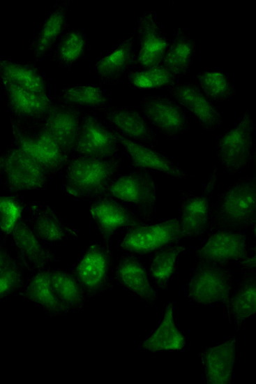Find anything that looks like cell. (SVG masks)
Masks as SVG:
<instances>
[{"mask_svg": "<svg viewBox=\"0 0 256 384\" xmlns=\"http://www.w3.org/2000/svg\"><path fill=\"white\" fill-rule=\"evenodd\" d=\"M236 343V338L232 337L199 353L204 383L209 384L230 383L234 374Z\"/></svg>", "mask_w": 256, "mask_h": 384, "instance_id": "cell-22", "label": "cell"}, {"mask_svg": "<svg viewBox=\"0 0 256 384\" xmlns=\"http://www.w3.org/2000/svg\"><path fill=\"white\" fill-rule=\"evenodd\" d=\"M11 258L12 256L8 251L6 241L3 240L0 243V271L6 266Z\"/></svg>", "mask_w": 256, "mask_h": 384, "instance_id": "cell-40", "label": "cell"}, {"mask_svg": "<svg viewBox=\"0 0 256 384\" xmlns=\"http://www.w3.org/2000/svg\"><path fill=\"white\" fill-rule=\"evenodd\" d=\"M113 275L115 281L124 289L150 306L154 304L156 291L144 265L135 255L122 256L114 267Z\"/></svg>", "mask_w": 256, "mask_h": 384, "instance_id": "cell-25", "label": "cell"}, {"mask_svg": "<svg viewBox=\"0 0 256 384\" xmlns=\"http://www.w3.org/2000/svg\"><path fill=\"white\" fill-rule=\"evenodd\" d=\"M218 179L217 165L208 177L202 194L182 193L179 221L186 235L190 238H200L208 234L211 210V195Z\"/></svg>", "mask_w": 256, "mask_h": 384, "instance_id": "cell-10", "label": "cell"}, {"mask_svg": "<svg viewBox=\"0 0 256 384\" xmlns=\"http://www.w3.org/2000/svg\"><path fill=\"white\" fill-rule=\"evenodd\" d=\"M24 268L13 257L0 271V300L17 293L24 285Z\"/></svg>", "mask_w": 256, "mask_h": 384, "instance_id": "cell-39", "label": "cell"}, {"mask_svg": "<svg viewBox=\"0 0 256 384\" xmlns=\"http://www.w3.org/2000/svg\"><path fill=\"white\" fill-rule=\"evenodd\" d=\"M255 273L244 272L243 277L225 307V316L239 330L244 323L255 315Z\"/></svg>", "mask_w": 256, "mask_h": 384, "instance_id": "cell-29", "label": "cell"}, {"mask_svg": "<svg viewBox=\"0 0 256 384\" xmlns=\"http://www.w3.org/2000/svg\"><path fill=\"white\" fill-rule=\"evenodd\" d=\"M2 160H3V156L2 154H0V176L2 170Z\"/></svg>", "mask_w": 256, "mask_h": 384, "instance_id": "cell-42", "label": "cell"}, {"mask_svg": "<svg viewBox=\"0 0 256 384\" xmlns=\"http://www.w3.org/2000/svg\"><path fill=\"white\" fill-rule=\"evenodd\" d=\"M254 132V121L249 110H246L239 121L219 138L217 156L222 167L230 174L238 173L252 163Z\"/></svg>", "mask_w": 256, "mask_h": 384, "instance_id": "cell-5", "label": "cell"}, {"mask_svg": "<svg viewBox=\"0 0 256 384\" xmlns=\"http://www.w3.org/2000/svg\"><path fill=\"white\" fill-rule=\"evenodd\" d=\"M112 254L109 244L95 242L82 254L72 272L86 298L112 288Z\"/></svg>", "mask_w": 256, "mask_h": 384, "instance_id": "cell-7", "label": "cell"}, {"mask_svg": "<svg viewBox=\"0 0 256 384\" xmlns=\"http://www.w3.org/2000/svg\"><path fill=\"white\" fill-rule=\"evenodd\" d=\"M113 131L119 143L123 147L133 165L137 170L158 172L176 179L187 177L181 168L163 154L157 152L154 148L134 142L114 129Z\"/></svg>", "mask_w": 256, "mask_h": 384, "instance_id": "cell-23", "label": "cell"}, {"mask_svg": "<svg viewBox=\"0 0 256 384\" xmlns=\"http://www.w3.org/2000/svg\"><path fill=\"white\" fill-rule=\"evenodd\" d=\"M83 114L79 108L55 101L40 122L69 156L74 153Z\"/></svg>", "mask_w": 256, "mask_h": 384, "instance_id": "cell-19", "label": "cell"}, {"mask_svg": "<svg viewBox=\"0 0 256 384\" xmlns=\"http://www.w3.org/2000/svg\"><path fill=\"white\" fill-rule=\"evenodd\" d=\"M69 2L67 0L56 2L31 39L29 50L35 61H40L47 55L66 31Z\"/></svg>", "mask_w": 256, "mask_h": 384, "instance_id": "cell-24", "label": "cell"}, {"mask_svg": "<svg viewBox=\"0 0 256 384\" xmlns=\"http://www.w3.org/2000/svg\"><path fill=\"white\" fill-rule=\"evenodd\" d=\"M89 214L103 242L107 244L118 230L144 224L137 214L110 196L95 200L89 207Z\"/></svg>", "mask_w": 256, "mask_h": 384, "instance_id": "cell-15", "label": "cell"}, {"mask_svg": "<svg viewBox=\"0 0 256 384\" xmlns=\"http://www.w3.org/2000/svg\"><path fill=\"white\" fill-rule=\"evenodd\" d=\"M140 106L149 124L167 137L181 135L189 128L185 110L172 97L145 95L140 101Z\"/></svg>", "mask_w": 256, "mask_h": 384, "instance_id": "cell-12", "label": "cell"}, {"mask_svg": "<svg viewBox=\"0 0 256 384\" xmlns=\"http://www.w3.org/2000/svg\"><path fill=\"white\" fill-rule=\"evenodd\" d=\"M197 85L212 101H226L234 96V84L220 68L204 69L197 75Z\"/></svg>", "mask_w": 256, "mask_h": 384, "instance_id": "cell-36", "label": "cell"}, {"mask_svg": "<svg viewBox=\"0 0 256 384\" xmlns=\"http://www.w3.org/2000/svg\"><path fill=\"white\" fill-rule=\"evenodd\" d=\"M9 237L16 249L17 260L31 274L49 268L52 263L59 261L57 256L36 235L23 216Z\"/></svg>", "mask_w": 256, "mask_h": 384, "instance_id": "cell-14", "label": "cell"}, {"mask_svg": "<svg viewBox=\"0 0 256 384\" xmlns=\"http://www.w3.org/2000/svg\"><path fill=\"white\" fill-rule=\"evenodd\" d=\"M180 245H172L153 253L148 265L151 283L160 289L167 288L177 267V259L185 251Z\"/></svg>", "mask_w": 256, "mask_h": 384, "instance_id": "cell-34", "label": "cell"}, {"mask_svg": "<svg viewBox=\"0 0 256 384\" xmlns=\"http://www.w3.org/2000/svg\"><path fill=\"white\" fill-rule=\"evenodd\" d=\"M24 202L18 195H0V232L9 237L25 209Z\"/></svg>", "mask_w": 256, "mask_h": 384, "instance_id": "cell-38", "label": "cell"}, {"mask_svg": "<svg viewBox=\"0 0 256 384\" xmlns=\"http://www.w3.org/2000/svg\"><path fill=\"white\" fill-rule=\"evenodd\" d=\"M119 146L112 127L93 114H83L74 149L76 156L107 159L116 156Z\"/></svg>", "mask_w": 256, "mask_h": 384, "instance_id": "cell-11", "label": "cell"}, {"mask_svg": "<svg viewBox=\"0 0 256 384\" xmlns=\"http://www.w3.org/2000/svg\"><path fill=\"white\" fill-rule=\"evenodd\" d=\"M56 101L77 108H86L98 110L108 106L109 94L102 87L92 84H73L63 87L54 96Z\"/></svg>", "mask_w": 256, "mask_h": 384, "instance_id": "cell-33", "label": "cell"}, {"mask_svg": "<svg viewBox=\"0 0 256 384\" xmlns=\"http://www.w3.org/2000/svg\"><path fill=\"white\" fill-rule=\"evenodd\" d=\"M173 315V303L170 302L165 306L158 327L142 342L141 349L152 353L183 350L186 337L176 325Z\"/></svg>", "mask_w": 256, "mask_h": 384, "instance_id": "cell-30", "label": "cell"}, {"mask_svg": "<svg viewBox=\"0 0 256 384\" xmlns=\"http://www.w3.org/2000/svg\"><path fill=\"white\" fill-rule=\"evenodd\" d=\"M0 78L11 81L33 93L51 96L46 77L34 62H19L0 57Z\"/></svg>", "mask_w": 256, "mask_h": 384, "instance_id": "cell-28", "label": "cell"}, {"mask_svg": "<svg viewBox=\"0 0 256 384\" xmlns=\"http://www.w3.org/2000/svg\"><path fill=\"white\" fill-rule=\"evenodd\" d=\"M50 268L31 274L17 295L39 306L50 316H65L71 311L54 293L50 283Z\"/></svg>", "mask_w": 256, "mask_h": 384, "instance_id": "cell-27", "label": "cell"}, {"mask_svg": "<svg viewBox=\"0 0 256 384\" xmlns=\"http://www.w3.org/2000/svg\"><path fill=\"white\" fill-rule=\"evenodd\" d=\"M255 177L247 176L225 189L211 207L208 235L240 232L255 223Z\"/></svg>", "mask_w": 256, "mask_h": 384, "instance_id": "cell-2", "label": "cell"}, {"mask_svg": "<svg viewBox=\"0 0 256 384\" xmlns=\"http://www.w3.org/2000/svg\"><path fill=\"white\" fill-rule=\"evenodd\" d=\"M129 85L138 89H170L178 84V77L161 65L136 68L126 75Z\"/></svg>", "mask_w": 256, "mask_h": 384, "instance_id": "cell-37", "label": "cell"}, {"mask_svg": "<svg viewBox=\"0 0 256 384\" xmlns=\"http://www.w3.org/2000/svg\"><path fill=\"white\" fill-rule=\"evenodd\" d=\"M185 237L179 219H170L128 228L119 246L130 254L146 256Z\"/></svg>", "mask_w": 256, "mask_h": 384, "instance_id": "cell-6", "label": "cell"}, {"mask_svg": "<svg viewBox=\"0 0 256 384\" xmlns=\"http://www.w3.org/2000/svg\"><path fill=\"white\" fill-rule=\"evenodd\" d=\"M2 156L1 177L8 192L17 193L47 188L52 175L23 151L13 146Z\"/></svg>", "mask_w": 256, "mask_h": 384, "instance_id": "cell-9", "label": "cell"}, {"mask_svg": "<svg viewBox=\"0 0 256 384\" xmlns=\"http://www.w3.org/2000/svg\"><path fill=\"white\" fill-rule=\"evenodd\" d=\"M196 43L182 29L175 31L160 65L171 73L182 77L188 73L194 61Z\"/></svg>", "mask_w": 256, "mask_h": 384, "instance_id": "cell-31", "label": "cell"}, {"mask_svg": "<svg viewBox=\"0 0 256 384\" xmlns=\"http://www.w3.org/2000/svg\"><path fill=\"white\" fill-rule=\"evenodd\" d=\"M102 113L112 128L124 137L155 148L156 133L142 111L133 108L107 106L97 110Z\"/></svg>", "mask_w": 256, "mask_h": 384, "instance_id": "cell-17", "label": "cell"}, {"mask_svg": "<svg viewBox=\"0 0 256 384\" xmlns=\"http://www.w3.org/2000/svg\"><path fill=\"white\" fill-rule=\"evenodd\" d=\"M137 34L140 49L135 52L133 66L144 68L160 65L169 43L154 12H145L139 17Z\"/></svg>", "mask_w": 256, "mask_h": 384, "instance_id": "cell-16", "label": "cell"}, {"mask_svg": "<svg viewBox=\"0 0 256 384\" xmlns=\"http://www.w3.org/2000/svg\"><path fill=\"white\" fill-rule=\"evenodd\" d=\"M0 80L6 94L10 118L19 123L40 124L55 102L52 95H39L8 80Z\"/></svg>", "mask_w": 256, "mask_h": 384, "instance_id": "cell-13", "label": "cell"}, {"mask_svg": "<svg viewBox=\"0 0 256 384\" xmlns=\"http://www.w3.org/2000/svg\"><path fill=\"white\" fill-rule=\"evenodd\" d=\"M239 263L244 272L255 273V252L254 251L253 255L248 256L246 260Z\"/></svg>", "mask_w": 256, "mask_h": 384, "instance_id": "cell-41", "label": "cell"}, {"mask_svg": "<svg viewBox=\"0 0 256 384\" xmlns=\"http://www.w3.org/2000/svg\"><path fill=\"white\" fill-rule=\"evenodd\" d=\"M50 283L58 299L70 311L84 309L86 297L72 272L64 269H50Z\"/></svg>", "mask_w": 256, "mask_h": 384, "instance_id": "cell-35", "label": "cell"}, {"mask_svg": "<svg viewBox=\"0 0 256 384\" xmlns=\"http://www.w3.org/2000/svg\"><path fill=\"white\" fill-rule=\"evenodd\" d=\"M123 160L120 156L93 159L76 156L65 168V191L78 199H98L107 196L117 177Z\"/></svg>", "mask_w": 256, "mask_h": 384, "instance_id": "cell-1", "label": "cell"}, {"mask_svg": "<svg viewBox=\"0 0 256 384\" xmlns=\"http://www.w3.org/2000/svg\"><path fill=\"white\" fill-rule=\"evenodd\" d=\"M86 48L85 29L66 30L54 45L52 59L59 67L70 70L84 57Z\"/></svg>", "mask_w": 256, "mask_h": 384, "instance_id": "cell-32", "label": "cell"}, {"mask_svg": "<svg viewBox=\"0 0 256 384\" xmlns=\"http://www.w3.org/2000/svg\"><path fill=\"white\" fill-rule=\"evenodd\" d=\"M133 35L121 41L105 56L99 57L94 68L100 82L107 85L118 84L134 65L135 51Z\"/></svg>", "mask_w": 256, "mask_h": 384, "instance_id": "cell-26", "label": "cell"}, {"mask_svg": "<svg viewBox=\"0 0 256 384\" xmlns=\"http://www.w3.org/2000/svg\"><path fill=\"white\" fill-rule=\"evenodd\" d=\"M13 146L19 148L51 175L65 169L70 156L40 123L24 124L10 118Z\"/></svg>", "mask_w": 256, "mask_h": 384, "instance_id": "cell-3", "label": "cell"}, {"mask_svg": "<svg viewBox=\"0 0 256 384\" xmlns=\"http://www.w3.org/2000/svg\"><path fill=\"white\" fill-rule=\"evenodd\" d=\"M27 220L36 235L46 244H57L68 239H77L79 232L63 223L56 209L48 204L37 202H26Z\"/></svg>", "mask_w": 256, "mask_h": 384, "instance_id": "cell-18", "label": "cell"}, {"mask_svg": "<svg viewBox=\"0 0 256 384\" xmlns=\"http://www.w3.org/2000/svg\"><path fill=\"white\" fill-rule=\"evenodd\" d=\"M227 265L199 260L186 283L187 299L204 306L225 305L233 288V276Z\"/></svg>", "mask_w": 256, "mask_h": 384, "instance_id": "cell-4", "label": "cell"}, {"mask_svg": "<svg viewBox=\"0 0 256 384\" xmlns=\"http://www.w3.org/2000/svg\"><path fill=\"white\" fill-rule=\"evenodd\" d=\"M107 196L131 204L144 223L153 222L156 205V188L152 176L141 170L117 177L109 187Z\"/></svg>", "mask_w": 256, "mask_h": 384, "instance_id": "cell-8", "label": "cell"}, {"mask_svg": "<svg viewBox=\"0 0 256 384\" xmlns=\"http://www.w3.org/2000/svg\"><path fill=\"white\" fill-rule=\"evenodd\" d=\"M169 92L195 117L204 130L215 131L223 123L221 112L197 84H177L169 89Z\"/></svg>", "mask_w": 256, "mask_h": 384, "instance_id": "cell-20", "label": "cell"}, {"mask_svg": "<svg viewBox=\"0 0 256 384\" xmlns=\"http://www.w3.org/2000/svg\"><path fill=\"white\" fill-rule=\"evenodd\" d=\"M246 235L240 232L217 230L209 234L202 246L195 251L199 260L228 263L243 261L248 256Z\"/></svg>", "mask_w": 256, "mask_h": 384, "instance_id": "cell-21", "label": "cell"}]
</instances>
